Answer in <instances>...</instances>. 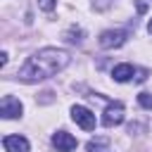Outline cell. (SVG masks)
<instances>
[{"label": "cell", "mask_w": 152, "mask_h": 152, "mask_svg": "<svg viewBox=\"0 0 152 152\" xmlns=\"http://www.w3.org/2000/svg\"><path fill=\"white\" fill-rule=\"evenodd\" d=\"M133 74H135V69H133L131 64H116V66L112 69V76H114V81H119V83L131 81V78H133Z\"/></svg>", "instance_id": "ba28073f"}, {"label": "cell", "mask_w": 152, "mask_h": 152, "mask_svg": "<svg viewBox=\"0 0 152 152\" xmlns=\"http://www.w3.org/2000/svg\"><path fill=\"white\" fill-rule=\"evenodd\" d=\"M124 121V104L121 102H112L107 109H104V116H102V126L112 128V126H119Z\"/></svg>", "instance_id": "277c9868"}, {"label": "cell", "mask_w": 152, "mask_h": 152, "mask_svg": "<svg viewBox=\"0 0 152 152\" xmlns=\"http://www.w3.org/2000/svg\"><path fill=\"white\" fill-rule=\"evenodd\" d=\"M7 64V52H0V66Z\"/></svg>", "instance_id": "5bb4252c"}, {"label": "cell", "mask_w": 152, "mask_h": 152, "mask_svg": "<svg viewBox=\"0 0 152 152\" xmlns=\"http://www.w3.org/2000/svg\"><path fill=\"white\" fill-rule=\"evenodd\" d=\"M52 145L57 147V152H71V150H76V138L71 135V133H66V131H57L55 135H52Z\"/></svg>", "instance_id": "5b68a950"}, {"label": "cell", "mask_w": 152, "mask_h": 152, "mask_svg": "<svg viewBox=\"0 0 152 152\" xmlns=\"http://www.w3.org/2000/svg\"><path fill=\"white\" fill-rule=\"evenodd\" d=\"M21 112H24V107H21V102L17 97H12V95H5L2 97V102H0L2 119H17V116H21Z\"/></svg>", "instance_id": "3957f363"}, {"label": "cell", "mask_w": 152, "mask_h": 152, "mask_svg": "<svg viewBox=\"0 0 152 152\" xmlns=\"http://www.w3.org/2000/svg\"><path fill=\"white\" fill-rule=\"evenodd\" d=\"M138 102H140V107L152 109V93H140L138 95Z\"/></svg>", "instance_id": "9c48e42d"}, {"label": "cell", "mask_w": 152, "mask_h": 152, "mask_svg": "<svg viewBox=\"0 0 152 152\" xmlns=\"http://www.w3.org/2000/svg\"><path fill=\"white\" fill-rule=\"evenodd\" d=\"M2 147L7 152H28V140L24 135H5Z\"/></svg>", "instance_id": "52a82bcc"}, {"label": "cell", "mask_w": 152, "mask_h": 152, "mask_svg": "<svg viewBox=\"0 0 152 152\" xmlns=\"http://www.w3.org/2000/svg\"><path fill=\"white\" fill-rule=\"evenodd\" d=\"M147 31H150V33H152V19H150V24H147Z\"/></svg>", "instance_id": "9a60e30c"}, {"label": "cell", "mask_w": 152, "mask_h": 152, "mask_svg": "<svg viewBox=\"0 0 152 152\" xmlns=\"http://www.w3.org/2000/svg\"><path fill=\"white\" fill-rule=\"evenodd\" d=\"M102 145H104V140H90L88 142V152H107V150H102Z\"/></svg>", "instance_id": "30bf717a"}, {"label": "cell", "mask_w": 152, "mask_h": 152, "mask_svg": "<svg viewBox=\"0 0 152 152\" xmlns=\"http://www.w3.org/2000/svg\"><path fill=\"white\" fill-rule=\"evenodd\" d=\"M66 64H69V52L57 50V48H43L26 59V64L19 69L17 76H19V81L36 83V81H43V78L59 74Z\"/></svg>", "instance_id": "6da1fadb"}, {"label": "cell", "mask_w": 152, "mask_h": 152, "mask_svg": "<svg viewBox=\"0 0 152 152\" xmlns=\"http://www.w3.org/2000/svg\"><path fill=\"white\" fill-rule=\"evenodd\" d=\"M126 43V31H104L102 36H100V45L102 48H119V45H124Z\"/></svg>", "instance_id": "8992f818"}, {"label": "cell", "mask_w": 152, "mask_h": 152, "mask_svg": "<svg viewBox=\"0 0 152 152\" xmlns=\"http://www.w3.org/2000/svg\"><path fill=\"white\" fill-rule=\"evenodd\" d=\"M135 5H138V12H145V10H147V5H145L142 0H135Z\"/></svg>", "instance_id": "4fadbf2b"}, {"label": "cell", "mask_w": 152, "mask_h": 152, "mask_svg": "<svg viewBox=\"0 0 152 152\" xmlns=\"http://www.w3.org/2000/svg\"><path fill=\"white\" fill-rule=\"evenodd\" d=\"M145 78H147V71H145V69H140V71H138V76H135V81H145Z\"/></svg>", "instance_id": "7c38bea8"}, {"label": "cell", "mask_w": 152, "mask_h": 152, "mask_svg": "<svg viewBox=\"0 0 152 152\" xmlns=\"http://www.w3.org/2000/svg\"><path fill=\"white\" fill-rule=\"evenodd\" d=\"M71 119H74L83 131H93V128H95V114H93L88 107H83V104H74V107H71Z\"/></svg>", "instance_id": "7a4b0ae2"}, {"label": "cell", "mask_w": 152, "mask_h": 152, "mask_svg": "<svg viewBox=\"0 0 152 152\" xmlns=\"http://www.w3.org/2000/svg\"><path fill=\"white\" fill-rule=\"evenodd\" d=\"M38 7L43 12H52L55 10V0H38Z\"/></svg>", "instance_id": "8fae6325"}]
</instances>
